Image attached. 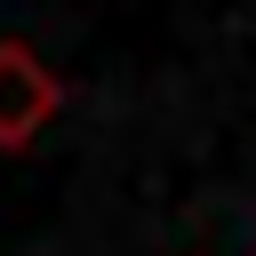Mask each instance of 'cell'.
Here are the masks:
<instances>
[{"label":"cell","instance_id":"1","mask_svg":"<svg viewBox=\"0 0 256 256\" xmlns=\"http://www.w3.org/2000/svg\"><path fill=\"white\" fill-rule=\"evenodd\" d=\"M56 104H64V80L40 64V48L0 40V152H24V144L48 128Z\"/></svg>","mask_w":256,"mask_h":256}]
</instances>
